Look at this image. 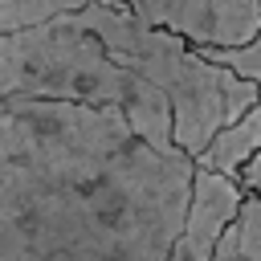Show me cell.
<instances>
[{
	"label": "cell",
	"instance_id": "cell-1",
	"mask_svg": "<svg viewBox=\"0 0 261 261\" xmlns=\"http://www.w3.org/2000/svg\"><path fill=\"white\" fill-rule=\"evenodd\" d=\"M196 159L147 143L122 106L0 102V261H167Z\"/></svg>",
	"mask_w": 261,
	"mask_h": 261
},
{
	"label": "cell",
	"instance_id": "cell-2",
	"mask_svg": "<svg viewBox=\"0 0 261 261\" xmlns=\"http://www.w3.org/2000/svg\"><path fill=\"white\" fill-rule=\"evenodd\" d=\"M0 94L122 106L147 143L175 151L171 98L139 69L118 61L106 41L73 12L24 33H0Z\"/></svg>",
	"mask_w": 261,
	"mask_h": 261
},
{
	"label": "cell",
	"instance_id": "cell-3",
	"mask_svg": "<svg viewBox=\"0 0 261 261\" xmlns=\"http://www.w3.org/2000/svg\"><path fill=\"white\" fill-rule=\"evenodd\" d=\"M73 16L90 24L118 61L139 69L171 98L175 147H184L192 159L204 155L208 143L261 98V82H249L228 65L208 61L188 37L151 24L130 0H90Z\"/></svg>",
	"mask_w": 261,
	"mask_h": 261
},
{
	"label": "cell",
	"instance_id": "cell-4",
	"mask_svg": "<svg viewBox=\"0 0 261 261\" xmlns=\"http://www.w3.org/2000/svg\"><path fill=\"white\" fill-rule=\"evenodd\" d=\"M249 188L241 184V175H224L212 167L196 163V184H192V208H188V224L179 232V245L188 253H196L200 261H212L224 228L241 216Z\"/></svg>",
	"mask_w": 261,
	"mask_h": 261
},
{
	"label": "cell",
	"instance_id": "cell-5",
	"mask_svg": "<svg viewBox=\"0 0 261 261\" xmlns=\"http://www.w3.org/2000/svg\"><path fill=\"white\" fill-rule=\"evenodd\" d=\"M261 155V98L253 110H245L237 122H228L204 155H196L200 167H212V171H224V175H241L253 159Z\"/></svg>",
	"mask_w": 261,
	"mask_h": 261
},
{
	"label": "cell",
	"instance_id": "cell-6",
	"mask_svg": "<svg viewBox=\"0 0 261 261\" xmlns=\"http://www.w3.org/2000/svg\"><path fill=\"white\" fill-rule=\"evenodd\" d=\"M90 0H0V33H24L65 12H82Z\"/></svg>",
	"mask_w": 261,
	"mask_h": 261
},
{
	"label": "cell",
	"instance_id": "cell-7",
	"mask_svg": "<svg viewBox=\"0 0 261 261\" xmlns=\"http://www.w3.org/2000/svg\"><path fill=\"white\" fill-rule=\"evenodd\" d=\"M208 61H216V65H228L232 73H241V77H249V82H261V33L253 37V41H245V45H196Z\"/></svg>",
	"mask_w": 261,
	"mask_h": 261
},
{
	"label": "cell",
	"instance_id": "cell-8",
	"mask_svg": "<svg viewBox=\"0 0 261 261\" xmlns=\"http://www.w3.org/2000/svg\"><path fill=\"white\" fill-rule=\"evenodd\" d=\"M237 228H241V249L249 253V261H261V196L257 192L245 196L241 216H237Z\"/></svg>",
	"mask_w": 261,
	"mask_h": 261
},
{
	"label": "cell",
	"instance_id": "cell-9",
	"mask_svg": "<svg viewBox=\"0 0 261 261\" xmlns=\"http://www.w3.org/2000/svg\"><path fill=\"white\" fill-rule=\"evenodd\" d=\"M212 261H249V253L241 249V228H237V220L224 228V237H220V245H216Z\"/></svg>",
	"mask_w": 261,
	"mask_h": 261
},
{
	"label": "cell",
	"instance_id": "cell-10",
	"mask_svg": "<svg viewBox=\"0 0 261 261\" xmlns=\"http://www.w3.org/2000/svg\"><path fill=\"white\" fill-rule=\"evenodd\" d=\"M241 184H245L249 192H257V196H261V155H257V159L241 171Z\"/></svg>",
	"mask_w": 261,
	"mask_h": 261
},
{
	"label": "cell",
	"instance_id": "cell-11",
	"mask_svg": "<svg viewBox=\"0 0 261 261\" xmlns=\"http://www.w3.org/2000/svg\"><path fill=\"white\" fill-rule=\"evenodd\" d=\"M167 261H200V257H196V253H188V249L175 241V249H171V257H167Z\"/></svg>",
	"mask_w": 261,
	"mask_h": 261
}]
</instances>
